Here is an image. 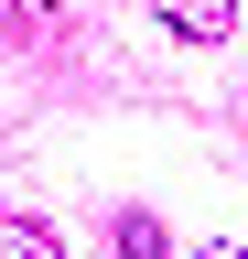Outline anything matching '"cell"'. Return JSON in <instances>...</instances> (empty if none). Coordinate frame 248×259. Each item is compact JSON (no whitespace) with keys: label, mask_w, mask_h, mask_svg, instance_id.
Returning <instances> with one entry per match:
<instances>
[{"label":"cell","mask_w":248,"mask_h":259,"mask_svg":"<svg viewBox=\"0 0 248 259\" xmlns=\"http://www.w3.org/2000/svg\"><path fill=\"white\" fill-rule=\"evenodd\" d=\"M151 11H162L183 44H227V32H237V0H151Z\"/></svg>","instance_id":"obj_1"},{"label":"cell","mask_w":248,"mask_h":259,"mask_svg":"<svg viewBox=\"0 0 248 259\" xmlns=\"http://www.w3.org/2000/svg\"><path fill=\"white\" fill-rule=\"evenodd\" d=\"M0 259H65V238L33 227V216H0Z\"/></svg>","instance_id":"obj_2"},{"label":"cell","mask_w":248,"mask_h":259,"mask_svg":"<svg viewBox=\"0 0 248 259\" xmlns=\"http://www.w3.org/2000/svg\"><path fill=\"white\" fill-rule=\"evenodd\" d=\"M108 238H119V259H162V216H119Z\"/></svg>","instance_id":"obj_3"},{"label":"cell","mask_w":248,"mask_h":259,"mask_svg":"<svg viewBox=\"0 0 248 259\" xmlns=\"http://www.w3.org/2000/svg\"><path fill=\"white\" fill-rule=\"evenodd\" d=\"M194 259H248V248H194Z\"/></svg>","instance_id":"obj_4"},{"label":"cell","mask_w":248,"mask_h":259,"mask_svg":"<svg viewBox=\"0 0 248 259\" xmlns=\"http://www.w3.org/2000/svg\"><path fill=\"white\" fill-rule=\"evenodd\" d=\"M54 11H65V0H54Z\"/></svg>","instance_id":"obj_5"}]
</instances>
